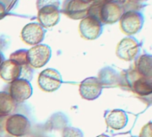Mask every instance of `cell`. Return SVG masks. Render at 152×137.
<instances>
[{
  "instance_id": "cell-1",
  "label": "cell",
  "mask_w": 152,
  "mask_h": 137,
  "mask_svg": "<svg viewBox=\"0 0 152 137\" xmlns=\"http://www.w3.org/2000/svg\"><path fill=\"white\" fill-rule=\"evenodd\" d=\"M124 13V7L115 0H108L102 4H92L89 11V15L98 18L103 25L117 23Z\"/></svg>"
},
{
  "instance_id": "cell-2",
  "label": "cell",
  "mask_w": 152,
  "mask_h": 137,
  "mask_svg": "<svg viewBox=\"0 0 152 137\" xmlns=\"http://www.w3.org/2000/svg\"><path fill=\"white\" fill-rule=\"evenodd\" d=\"M6 131L15 137H23L30 133L31 123L22 114L9 115L5 123Z\"/></svg>"
},
{
  "instance_id": "cell-3",
  "label": "cell",
  "mask_w": 152,
  "mask_h": 137,
  "mask_svg": "<svg viewBox=\"0 0 152 137\" xmlns=\"http://www.w3.org/2000/svg\"><path fill=\"white\" fill-rule=\"evenodd\" d=\"M119 22L123 32L128 36H132L142 29L144 17L139 11H126L124 13Z\"/></svg>"
},
{
  "instance_id": "cell-4",
  "label": "cell",
  "mask_w": 152,
  "mask_h": 137,
  "mask_svg": "<svg viewBox=\"0 0 152 137\" xmlns=\"http://www.w3.org/2000/svg\"><path fill=\"white\" fill-rule=\"evenodd\" d=\"M91 5L81 0H63L60 12L72 20H83L89 15Z\"/></svg>"
},
{
  "instance_id": "cell-5",
  "label": "cell",
  "mask_w": 152,
  "mask_h": 137,
  "mask_svg": "<svg viewBox=\"0 0 152 137\" xmlns=\"http://www.w3.org/2000/svg\"><path fill=\"white\" fill-rule=\"evenodd\" d=\"M140 53V44L133 37L124 38L117 45L116 56L125 61L135 60Z\"/></svg>"
},
{
  "instance_id": "cell-6",
  "label": "cell",
  "mask_w": 152,
  "mask_h": 137,
  "mask_svg": "<svg viewBox=\"0 0 152 137\" xmlns=\"http://www.w3.org/2000/svg\"><path fill=\"white\" fill-rule=\"evenodd\" d=\"M52 56L49 46L46 44H38L30 48L27 52V60L33 68H41L47 64Z\"/></svg>"
},
{
  "instance_id": "cell-7",
  "label": "cell",
  "mask_w": 152,
  "mask_h": 137,
  "mask_svg": "<svg viewBox=\"0 0 152 137\" xmlns=\"http://www.w3.org/2000/svg\"><path fill=\"white\" fill-rule=\"evenodd\" d=\"M79 32L83 39L88 40H94L102 34L103 24L98 18L89 15L81 21L79 25Z\"/></svg>"
},
{
  "instance_id": "cell-8",
  "label": "cell",
  "mask_w": 152,
  "mask_h": 137,
  "mask_svg": "<svg viewBox=\"0 0 152 137\" xmlns=\"http://www.w3.org/2000/svg\"><path fill=\"white\" fill-rule=\"evenodd\" d=\"M62 83L63 81L60 73L53 68H47L43 70L38 78L39 88L47 92H56L60 88Z\"/></svg>"
},
{
  "instance_id": "cell-9",
  "label": "cell",
  "mask_w": 152,
  "mask_h": 137,
  "mask_svg": "<svg viewBox=\"0 0 152 137\" xmlns=\"http://www.w3.org/2000/svg\"><path fill=\"white\" fill-rule=\"evenodd\" d=\"M8 93L15 103H22L32 95V86L29 81L19 78L11 83Z\"/></svg>"
},
{
  "instance_id": "cell-10",
  "label": "cell",
  "mask_w": 152,
  "mask_h": 137,
  "mask_svg": "<svg viewBox=\"0 0 152 137\" xmlns=\"http://www.w3.org/2000/svg\"><path fill=\"white\" fill-rule=\"evenodd\" d=\"M21 38L26 44L36 46L44 40L45 30L39 23H31L23 28Z\"/></svg>"
},
{
  "instance_id": "cell-11",
  "label": "cell",
  "mask_w": 152,
  "mask_h": 137,
  "mask_svg": "<svg viewBox=\"0 0 152 137\" xmlns=\"http://www.w3.org/2000/svg\"><path fill=\"white\" fill-rule=\"evenodd\" d=\"M60 14L61 12L58 7L47 6L38 10V20L43 28L49 29L59 23Z\"/></svg>"
},
{
  "instance_id": "cell-12",
  "label": "cell",
  "mask_w": 152,
  "mask_h": 137,
  "mask_svg": "<svg viewBox=\"0 0 152 137\" xmlns=\"http://www.w3.org/2000/svg\"><path fill=\"white\" fill-rule=\"evenodd\" d=\"M102 89V85L98 77H89L81 83L79 92L83 99L94 100L101 95Z\"/></svg>"
},
{
  "instance_id": "cell-13",
  "label": "cell",
  "mask_w": 152,
  "mask_h": 137,
  "mask_svg": "<svg viewBox=\"0 0 152 137\" xmlns=\"http://www.w3.org/2000/svg\"><path fill=\"white\" fill-rule=\"evenodd\" d=\"M22 65L12 59L5 60L0 64V77L4 81L12 83L21 77Z\"/></svg>"
},
{
  "instance_id": "cell-14",
  "label": "cell",
  "mask_w": 152,
  "mask_h": 137,
  "mask_svg": "<svg viewBox=\"0 0 152 137\" xmlns=\"http://www.w3.org/2000/svg\"><path fill=\"white\" fill-rule=\"evenodd\" d=\"M102 88H112L121 85V74L111 66H106L99 71V77Z\"/></svg>"
},
{
  "instance_id": "cell-15",
  "label": "cell",
  "mask_w": 152,
  "mask_h": 137,
  "mask_svg": "<svg viewBox=\"0 0 152 137\" xmlns=\"http://www.w3.org/2000/svg\"><path fill=\"white\" fill-rule=\"evenodd\" d=\"M106 123L107 126L112 129L121 130L126 126L128 123V116L122 109H115L106 116Z\"/></svg>"
},
{
  "instance_id": "cell-16",
  "label": "cell",
  "mask_w": 152,
  "mask_h": 137,
  "mask_svg": "<svg viewBox=\"0 0 152 137\" xmlns=\"http://www.w3.org/2000/svg\"><path fill=\"white\" fill-rule=\"evenodd\" d=\"M136 72L142 77L152 79V55L144 54L136 59Z\"/></svg>"
},
{
  "instance_id": "cell-17",
  "label": "cell",
  "mask_w": 152,
  "mask_h": 137,
  "mask_svg": "<svg viewBox=\"0 0 152 137\" xmlns=\"http://www.w3.org/2000/svg\"><path fill=\"white\" fill-rule=\"evenodd\" d=\"M15 108V102L10 94L6 92H0V117L9 116Z\"/></svg>"
},
{
  "instance_id": "cell-18",
  "label": "cell",
  "mask_w": 152,
  "mask_h": 137,
  "mask_svg": "<svg viewBox=\"0 0 152 137\" xmlns=\"http://www.w3.org/2000/svg\"><path fill=\"white\" fill-rule=\"evenodd\" d=\"M118 2L126 11H138V9L143 5L146 0H115Z\"/></svg>"
},
{
  "instance_id": "cell-19",
  "label": "cell",
  "mask_w": 152,
  "mask_h": 137,
  "mask_svg": "<svg viewBox=\"0 0 152 137\" xmlns=\"http://www.w3.org/2000/svg\"><path fill=\"white\" fill-rule=\"evenodd\" d=\"M27 52H28V50H26V49L16 50L15 52H14L10 55L9 59L15 60V62H17L21 65L27 64H29L28 60H27Z\"/></svg>"
},
{
  "instance_id": "cell-20",
  "label": "cell",
  "mask_w": 152,
  "mask_h": 137,
  "mask_svg": "<svg viewBox=\"0 0 152 137\" xmlns=\"http://www.w3.org/2000/svg\"><path fill=\"white\" fill-rule=\"evenodd\" d=\"M63 137H83V132L75 127H65L63 130Z\"/></svg>"
},
{
  "instance_id": "cell-21",
  "label": "cell",
  "mask_w": 152,
  "mask_h": 137,
  "mask_svg": "<svg viewBox=\"0 0 152 137\" xmlns=\"http://www.w3.org/2000/svg\"><path fill=\"white\" fill-rule=\"evenodd\" d=\"M13 0H0V20L4 19L8 12V7L12 5Z\"/></svg>"
},
{
  "instance_id": "cell-22",
  "label": "cell",
  "mask_w": 152,
  "mask_h": 137,
  "mask_svg": "<svg viewBox=\"0 0 152 137\" xmlns=\"http://www.w3.org/2000/svg\"><path fill=\"white\" fill-rule=\"evenodd\" d=\"M37 9H40L41 7H47V6H56L60 7V2L59 0H37Z\"/></svg>"
},
{
  "instance_id": "cell-23",
  "label": "cell",
  "mask_w": 152,
  "mask_h": 137,
  "mask_svg": "<svg viewBox=\"0 0 152 137\" xmlns=\"http://www.w3.org/2000/svg\"><path fill=\"white\" fill-rule=\"evenodd\" d=\"M140 137H152V122L148 123L140 131Z\"/></svg>"
},
{
  "instance_id": "cell-24",
  "label": "cell",
  "mask_w": 152,
  "mask_h": 137,
  "mask_svg": "<svg viewBox=\"0 0 152 137\" xmlns=\"http://www.w3.org/2000/svg\"><path fill=\"white\" fill-rule=\"evenodd\" d=\"M82 2L85 3V4H102V3H105L108 0H81Z\"/></svg>"
},
{
  "instance_id": "cell-25",
  "label": "cell",
  "mask_w": 152,
  "mask_h": 137,
  "mask_svg": "<svg viewBox=\"0 0 152 137\" xmlns=\"http://www.w3.org/2000/svg\"><path fill=\"white\" fill-rule=\"evenodd\" d=\"M4 61H5V56H4L3 53L0 51V64H1Z\"/></svg>"
},
{
  "instance_id": "cell-26",
  "label": "cell",
  "mask_w": 152,
  "mask_h": 137,
  "mask_svg": "<svg viewBox=\"0 0 152 137\" xmlns=\"http://www.w3.org/2000/svg\"><path fill=\"white\" fill-rule=\"evenodd\" d=\"M97 137H109V136L108 135H106V134H100V135H99Z\"/></svg>"
},
{
  "instance_id": "cell-27",
  "label": "cell",
  "mask_w": 152,
  "mask_h": 137,
  "mask_svg": "<svg viewBox=\"0 0 152 137\" xmlns=\"http://www.w3.org/2000/svg\"><path fill=\"white\" fill-rule=\"evenodd\" d=\"M0 137H1V133H0Z\"/></svg>"
},
{
  "instance_id": "cell-28",
  "label": "cell",
  "mask_w": 152,
  "mask_h": 137,
  "mask_svg": "<svg viewBox=\"0 0 152 137\" xmlns=\"http://www.w3.org/2000/svg\"><path fill=\"white\" fill-rule=\"evenodd\" d=\"M132 137H136V136H132Z\"/></svg>"
}]
</instances>
